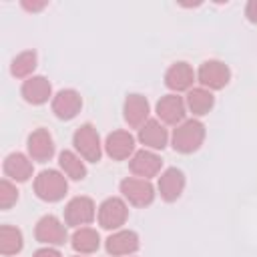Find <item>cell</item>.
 <instances>
[{"instance_id": "obj_4", "label": "cell", "mask_w": 257, "mask_h": 257, "mask_svg": "<svg viewBox=\"0 0 257 257\" xmlns=\"http://www.w3.org/2000/svg\"><path fill=\"white\" fill-rule=\"evenodd\" d=\"M120 193L124 199L135 205V207H147L155 199V189L147 179H137V177H126L120 181Z\"/></svg>"}, {"instance_id": "obj_23", "label": "cell", "mask_w": 257, "mask_h": 257, "mask_svg": "<svg viewBox=\"0 0 257 257\" xmlns=\"http://www.w3.org/2000/svg\"><path fill=\"white\" fill-rule=\"evenodd\" d=\"M24 239H22V231L10 225H2L0 227V253L2 255H16L22 251Z\"/></svg>"}, {"instance_id": "obj_2", "label": "cell", "mask_w": 257, "mask_h": 257, "mask_svg": "<svg viewBox=\"0 0 257 257\" xmlns=\"http://www.w3.org/2000/svg\"><path fill=\"white\" fill-rule=\"evenodd\" d=\"M68 191V183L64 179V175H60L54 169L42 171L36 179H34V193L38 199L48 201V203H56L60 201Z\"/></svg>"}, {"instance_id": "obj_20", "label": "cell", "mask_w": 257, "mask_h": 257, "mask_svg": "<svg viewBox=\"0 0 257 257\" xmlns=\"http://www.w3.org/2000/svg\"><path fill=\"white\" fill-rule=\"evenodd\" d=\"M4 173H6V177H10L18 183H26L32 177V163L28 161L26 155L12 153L4 161Z\"/></svg>"}, {"instance_id": "obj_3", "label": "cell", "mask_w": 257, "mask_h": 257, "mask_svg": "<svg viewBox=\"0 0 257 257\" xmlns=\"http://www.w3.org/2000/svg\"><path fill=\"white\" fill-rule=\"evenodd\" d=\"M72 145H74V149L80 153V157L84 161H90V163L100 161V155H102V151H100V139H98L96 128L90 122H84V124H80L74 131Z\"/></svg>"}, {"instance_id": "obj_17", "label": "cell", "mask_w": 257, "mask_h": 257, "mask_svg": "<svg viewBox=\"0 0 257 257\" xmlns=\"http://www.w3.org/2000/svg\"><path fill=\"white\" fill-rule=\"evenodd\" d=\"M139 249V235L131 229L116 231L106 239V251L108 255H131Z\"/></svg>"}, {"instance_id": "obj_12", "label": "cell", "mask_w": 257, "mask_h": 257, "mask_svg": "<svg viewBox=\"0 0 257 257\" xmlns=\"http://www.w3.org/2000/svg\"><path fill=\"white\" fill-rule=\"evenodd\" d=\"M28 155L38 163H44L54 155V141L46 128H36L28 137Z\"/></svg>"}, {"instance_id": "obj_30", "label": "cell", "mask_w": 257, "mask_h": 257, "mask_svg": "<svg viewBox=\"0 0 257 257\" xmlns=\"http://www.w3.org/2000/svg\"><path fill=\"white\" fill-rule=\"evenodd\" d=\"M76 257H80V255H76Z\"/></svg>"}, {"instance_id": "obj_27", "label": "cell", "mask_w": 257, "mask_h": 257, "mask_svg": "<svg viewBox=\"0 0 257 257\" xmlns=\"http://www.w3.org/2000/svg\"><path fill=\"white\" fill-rule=\"evenodd\" d=\"M245 16H247L253 24H257V0H249V2H247V6H245Z\"/></svg>"}, {"instance_id": "obj_22", "label": "cell", "mask_w": 257, "mask_h": 257, "mask_svg": "<svg viewBox=\"0 0 257 257\" xmlns=\"http://www.w3.org/2000/svg\"><path fill=\"white\" fill-rule=\"evenodd\" d=\"M213 104H215V98L207 88H191L187 94V106L197 116L207 114L213 108Z\"/></svg>"}, {"instance_id": "obj_1", "label": "cell", "mask_w": 257, "mask_h": 257, "mask_svg": "<svg viewBox=\"0 0 257 257\" xmlns=\"http://www.w3.org/2000/svg\"><path fill=\"white\" fill-rule=\"evenodd\" d=\"M203 139H205V124L201 120H185L181 122L175 133H173V149L179 151V153H195L201 145H203Z\"/></svg>"}, {"instance_id": "obj_8", "label": "cell", "mask_w": 257, "mask_h": 257, "mask_svg": "<svg viewBox=\"0 0 257 257\" xmlns=\"http://www.w3.org/2000/svg\"><path fill=\"white\" fill-rule=\"evenodd\" d=\"M94 219V203L88 197H74L68 201L64 209V221L70 227L86 225Z\"/></svg>"}, {"instance_id": "obj_7", "label": "cell", "mask_w": 257, "mask_h": 257, "mask_svg": "<svg viewBox=\"0 0 257 257\" xmlns=\"http://www.w3.org/2000/svg\"><path fill=\"white\" fill-rule=\"evenodd\" d=\"M36 241L46 243V245H62L66 241V227L58 221L54 215H44L34 229Z\"/></svg>"}, {"instance_id": "obj_16", "label": "cell", "mask_w": 257, "mask_h": 257, "mask_svg": "<svg viewBox=\"0 0 257 257\" xmlns=\"http://www.w3.org/2000/svg\"><path fill=\"white\" fill-rule=\"evenodd\" d=\"M193 82H195V72L187 62H175L165 72V84L171 90H177V92L189 90Z\"/></svg>"}, {"instance_id": "obj_15", "label": "cell", "mask_w": 257, "mask_h": 257, "mask_svg": "<svg viewBox=\"0 0 257 257\" xmlns=\"http://www.w3.org/2000/svg\"><path fill=\"white\" fill-rule=\"evenodd\" d=\"M124 120L133 128H141L149 120V100L143 94H128L124 100Z\"/></svg>"}, {"instance_id": "obj_19", "label": "cell", "mask_w": 257, "mask_h": 257, "mask_svg": "<svg viewBox=\"0 0 257 257\" xmlns=\"http://www.w3.org/2000/svg\"><path fill=\"white\" fill-rule=\"evenodd\" d=\"M167 139H169L167 128L155 118L147 120L139 131V141L145 147H151V149H165L167 147Z\"/></svg>"}, {"instance_id": "obj_26", "label": "cell", "mask_w": 257, "mask_h": 257, "mask_svg": "<svg viewBox=\"0 0 257 257\" xmlns=\"http://www.w3.org/2000/svg\"><path fill=\"white\" fill-rule=\"evenodd\" d=\"M18 201V191L10 181H0V207L2 209H10L14 203Z\"/></svg>"}, {"instance_id": "obj_24", "label": "cell", "mask_w": 257, "mask_h": 257, "mask_svg": "<svg viewBox=\"0 0 257 257\" xmlns=\"http://www.w3.org/2000/svg\"><path fill=\"white\" fill-rule=\"evenodd\" d=\"M58 165L64 171L66 177L74 179V181H82L86 177V167L80 161V157H76L72 151H62L58 155Z\"/></svg>"}, {"instance_id": "obj_18", "label": "cell", "mask_w": 257, "mask_h": 257, "mask_svg": "<svg viewBox=\"0 0 257 257\" xmlns=\"http://www.w3.org/2000/svg\"><path fill=\"white\" fill-rule=\"evenodd\" d=\"M50 92H52V86L44 76H30L22 84V96L30 104H44L50 98Z\"/></svg>"}, {"instance_id": "obj_6", "label": "cell", "mask_w": 257, "mask_h": 257, "mask_svg": "<svg viewBox=\"0 0 257 257\" xmlns=\"http://www.w3.org/2000/svg\"><path fill=\"white\" fill-rule=\"evenodd\" d=\"M199 82L205 86V88H211V90H219L223 88L229 78H231V70L227 64H223L221 60H207L201 64L199 68Z\"/></svg>"}, {"instance_id": "obj_5", "label": "cell", "mask_w": 257, "mask_h": 257, "mask_svg": "<svg viewBox=\"0 0 257 257\" xmlns=\"http://www.w3.org/2000/svg\"><path fill=\"white\" fill-rule=\"evenodd\" d=\"M126 215H128V209L124 201L118 197H108L98 207V223L102 229H118L120 225H124Z\"/></svg>"}, {"instance_id": "obj_21", "label": "cell", "mask_w": 257, "mask_h": 257, "mask_svg": "<svg viewBox=\"0 0 257 257\" xmlns=\"http://www.w3.org/2000/svg\"><path fill=\"white\" fill-rule=\"evenodd\" d=\"M70 245H72V249L74 251H78V253H94L96 249H98V245H100V237H98V233L94 231V229H90V227H80V229H76L74 231V235H72V239H70Z\"/></svg>"}, {"instance_id": "obj_11", "label": "cell", "mask_w": 257, "mask_h": 257, "mask_svg": "<svg viewBox=\"0 0 257 257\" xmlns=\"http://www.w3.org/2000/svg\"><path fill=\"white\" fill-rule=\"evenodd\" d=\"M104 149H106V155L112 157L114 161H124L135 151V139L126 131H114L106 137Z\"/></svg>"}, {"instance_id": "obj_10", "label": "cell", "mask_w": 257, "mask_h": 257, "mask_svg": "<svg viewBox=\"0 0 257 257\" xmlns=\"http://www.w3.org/2000/svg\"><path fill=\"white\" fill-rule=\"evenodd\" d=\"M157 114L167 124H181L185 122V100L177 94H165L157 102Z\"/></svg>"}, {"instance_id": "obj_25", "label": "cell", "mask_w": 257, "mask_h": 257, "mask_svg": "<svg viewBox=\"0 0 257 257\" xmlns=\"http://www.w3.org/2000/svg\"><path fill=\"white\" fill-rule=\"evenodd\" d=\"M34 68H36V52H34V50H24V52H20V54L12 60V64H10V72H12V76H16V78H24V76L32 74Z\"/></svg>"}, {"instance_id": "obj_28", "label": "cell", "mask_w": 257, "mask_h": 257, "mask_svg": "<svg viewBox=\"0 0 257 257\" xmlns=\"http://www.w3.org/2000/svg\"><path fill=\"white\" fill-rule=\"evenodd\" d=\"M34 257H62V255H60V251H56L52 247H42L34 253Z\"/></svg>"}, {"instance_id": "obj_14", "label": "cell", "mask_w": 257, "mask_h": 257, "mask_svg": "<svg viewBox=\"0 0 257 257\" xmlns=\"http://www.w3.org/2000/svg\"><path fill=\"white\" fill-rule=\"evenodd\" d=\"M161 165H163V161L155 155V153H151V151H137L135 155H133V159H131V163H128V167H131V171H133V175H137V177H141V179H151V177H155L159 171H161Z\"/></svg>"}, {"instance_id": "obj_29", "label": "cell", "mask_w": 257, "mask_h": 257, "mask_svg": "<svg viewBox=\"0 0 257 257\" xmlns=\"http://www.w3.org/2000/svg\"><path fill=\"white\" fill-rule=\"evenodd\" d=\"M46 6V2H22V8H26V10H30V12H38V10H42Z\"/></svg>"}, {"instance_id": "obj_9", "label": "cell", "mask_w": 257, "mask_h": 257, "mask_svg": "<svg viewBox=\"0 0 257 257\" xmlns=\"http://www.w3.org/2000/svg\"><path fill=\"white\" fill-rule=\"evenodd\" d=\"M80 106H82V98L74 88H62L52 98V112L62 120L74 118L78 114Z\"/></svg>"}, {"instance_id": "obj_13", "label": "cell", "mask_w": 257, "mask_h": 257, "mask_svg": "<svg viewBox=\"0 0 257 257\" xmlns=\"http://www.w3.org/2000/svg\"><path fill=\"white\" fill-rule=\"evenodd\" d=\"M183 189H185V175H183L181 169L171 167V169H167L161 175V179H159V193H161V197L165 201H169V203L177 201L181 197Z\"/></svg>"}]
</instances>
